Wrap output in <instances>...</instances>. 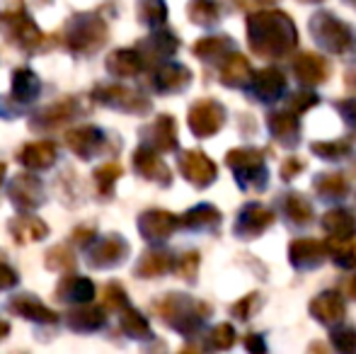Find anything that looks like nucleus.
I'll use <instances>...</instances> for the list:
<instances>
[{
  "label": "nucleus",
  "mask_w": 356,
  "mask_h": 354,
  "mask_svg": "<svg viewBox=\"0 0 356 354\" xmlns=\"http://www.w3.org/2000/svg\"><path fill=\"white\" fill-rule=\"evenodd\" d=\"M248 34L259 56H284L298 39L296 27L284 13H257L248 19Z\"/></svg>",
  "instance_id": "f257e3e1"
},
{
  "label": "nucleus",
  "mask_w": 356,
  "mask_h": 354,
  "mask_svg": "<svg viewBox=\"0 0 356 354\" xmlns=\"http://www.w3.org/2000/svg\"><path fill=\"white\" fill-rule=\"evenodd\" d=\"M0 34L22 51H39L44 34L24 10L22 0H0Z\"/></svg>",
  "instance_id": "f03ea898"
},
{
  "label": "nucleus",
  "mask_w": 356,
  "mask_h": 354,
  "mask_svg": "<svg viewBox=\"0 0 356 354\" xmlns=\"http://www.w3.org/2000/svg\"><path fill=\"white\" fill-rule=\"evenodd\" d=\"M63 39H66L68 51L78 54V56H88L107 44L109 27L97 13H75L66 22Z\"/></svg>",
  "instance_id": "7ed1b4c3"
},
{
  "label": "nucleus",
  "mask_w": 356,
  "mask_h": 354,
  "mask_svg": "<svg viewBox=\"0 0 356 354\" xmlns=\"http://www.w3.org/2000/svg\"><path fill=\"white\" fill-rule=\"evenodd\" d=\"M153 308L160 316V321L168 323L175 330L184 332V335L197 330L209 313L207 303L194 301V298L184 296V293H165L163 298H158L153 303Z\"/></svg>",
  "instance_id": "20e7f679"
},
{
  "label": "nucleus",
  "mask_w": 356,
  "mask_h": 354,
  "mask_svg": "<svg viewBox=\"0 0 356 354\" xmlns=\"http://www.w3.org/2000/svg\"><path fill=\"white\" fill-rule=\"evenodd\" d=\"M90 97L97 104H102V107H112L127 114H145L150 109V99L145 95L127 86H119V83H112V86L109 83H99V86L92 88Z\"/></svg>",
  "instance_id": "39448f33"
},
{
  "label": "nucleus",
  "mask_w": 356,
  "mask_h": 354,
  "mask_svg": "<svg viewBox=\"0 0 356 354\" xmlns=\"http://www.w3.org/2000/svg\"><path fill=\"white\" fill-rule=\"evenodd\" d=\"M310 32L320 42V47L330 49L334 54H347L354 49L356 34L347 27L344 22H339L337 17H332L330 13H318L310 22Z\"/></svg>",
  "instance_id": "423d86ee"
},
{
  "label": "nucleus",
  "mask_w": 356,
  "mask_h": 354,
  "mask_svg": "<svg viewBox=\"0 0 356 354\" xmlns=\"http://www.w3.org/2000/svg\"><path fill=\"white\" fill-rule=\"evenodd\" d=\"M228 166L233 168L243 189H264L267 184V168H264L262 153L254 148H235L225 156Z\"/></svg>",
  "instance_id": "0eeeda50"
},
{
  "label": "nucleus",
  "mask_w": 356,
  "mask_h": 354,
  "mask_svg": "<svg viewBox=\"0 0 356 354\" xmlns=\"http://www.w3.org/2000/svg\"><path fill=\"white\" fill-rule=\"evenodd\" d=\"M129 243L124 241L119 233H109V236L95 241L88 248V265L92 269H112L119 267L129 257Z\"/></svg>",
  "instance_id": "6e6552de"
},
{
  "label": "nucleus",
  "mask_w": 356,
  "mask_h": 354,
  "mask_svg": "<svg viewBox=\"0 0 356 354\" xmlns=\"http://www.w3.org/2000/svg\"><path fill=\"white\" fill-rule=\"evenodd\" d=\"M223 119H225V109L216 99H199L189 109V129L199 138L213 136L223 127Z\"/></svg>",
  "instance_id": "1a4fd4ad"
},
{
  "label": "nucleus",
  "mask_w": 356,
  "mask_h": 354,
  "mask_svg": "<svg viewBox=\"0 0 356 354\" xmlns=\"http://www.w3.org/2000/svg\"><path fill=\"white\" fill-rule=\"evenodd\" d=\"M80 114V102L75 97H63L58 102L49 104V107L39 109L37 114L29 122V129L32 131H51V129H58L61 124L71 122Z\"/></svg>",
  "instance_id": "9d476101"
},
{
  "label": "nucleus",
  "mask_w": 356,
  "mask_h": 354,
  "mask_svg": "<svg viewBox=\"0 0 356 354\" xmlns=\"http://www.w3.org/2000/svg\"><path fill=\"white\" fill-rule=\"evenodd\" d=\"M179 226H182V218L170 211H163V209H150V211H143L141 216H138V231H141V236L150 243L165 241V238L172 236Z\"/></svg>",
  "instance_id": "9b49d317"
},
{
  "label": "nucleus",
  "mask_w": 356,
  "mask_h": 354,
  "mask_svg": "<svg viewBox=\"0 0 356 354\" xmlns=\"http://www.w3.org/2000/svg\"><path fill=\"white\" fill-rule=\"evenodd\" d=\"M8 194H10V202L17 209H22V211H29V209H37L44 204V184L32 172L15 175V179L10 182Z\"/></svg>",
  "instance_id": "f8f14e48"
},
{
  "label": "nucleus",
  "mask_w": 356,
  "mask_h": 354,
  "mask_svg": "<svg viewBox=\"0 0 356 354\" xmlns=\"http://www.w3.org/2000/svg\"><path fill=\"white\" fill-rule=\"evenodd\" d=\"M66 143L78 158L92 161L95 156H99L104 151L107 136L97 127H75L66 134Z\"/></svg>",
  "instance_id": "ddd939ff"
},
{
  "label": "nucleus",
  "mask_w": 356,
  "mask_h": 354,
  "mask_svg": "<svg viewBox=\"0 0 356 354\" xmlns=\"http://www.w3.org/2000/svg\"><path fill=\"white\" fill-rule=\"evenodd\" d=\"M8 308L13 313H17L19 318H24V321L42 323V325H54V323H58V313L51 311L47 303L39 301L34 293H17V296L10 298Z\"/></svg>",
  "instance_id": "4468645a"
},
{
  "label": "nucleus",
  "mask_w": 356,
  "mask_h": 354,
  "mask_svg": "<svg viewBox=\"0 0 356 354\" xmlns=\"http://www.w3.org/2000/svg\"><path fill=\"white\" fill-rule=\"evenodd\" d=\"M179 172L197 187H209L218 170L202 151H184L179 153Z\"/></svg>",
  "instance_id": "2eb2a0df"
},
{
  "label": "nucleus",
  "mask_w": 356,
  "mask_h": 354,
  "mask_svg": "<svg viewBox=\"0 0 356 354\" xmlns=\"http://www.w3.org/2000/svg\"><path fill=\"white\" fill-rule=\"evenodd\" d=\"M145 146L155 148L158 153H170L177 148V127L170 114H160L150 127L143 129Z\"/></svg>",
  "instance_id": "dca6fc26"
},
{
  "label": "nucleus",
  "mask_w": 356,
  "mask_h": 354,
  "mask_svg": "<svg viewBox=\"0 0 356 354\" xmlns=\"http://www.w3.org/2000/svg\"><path fill=\"white\" fill-rule=\"evenodd\" d=\"M272 223H274V214L267 207H262V204H248L240 211L238 223H235V233L240 238H245V241H250V238L267 231Z\"/></svg>",
  "instance_id": "f3484780"
},
{
  "label": "nucleus",
  "mask_w": 356,
  "mask_h": 354,
  "mask_svg": "<svg viewBox=\"0 0 356 354\" xmlns=\"http://www.w3.org/2000/svg\"><path fill=\"white\" fill-rule=\"evenodd\" d=\"M134 170L145 179H153V182H160V184L172 182L170 168L158 158V151L145 146V143L141 148H136V153H134Z\"/></svg>",
  "instance_id": "a211bd4d"
},
{
  "label": "nucleus",
  "mask_w": 356,
  "mask_h": 354,
  "mask_svg": "<svg viewBox=\"0 0 356 354\" xmlns=\"http://www.w3.org/2000/svg\"><path fill=\"white\" fill-rule=\"evenodd\" d=\"M104 323H107L104 308L92 306V303H75V308L66 313V325L73 332H95L104 328Z\"/></svg>",
  "instance_id": "6ab92c4d"
},
{
  "label": "nucleus",
  "mask_w": 356,
  "mask_h": 354,
  "mask_svg": "<svg viewBox=\"0 0 356 354\" xmlns=\"http://www.w3.org/2000/svg\"><path fill=\"white\" fill-rule=\"evenodd\" d=\"M95 296V284L88 277L66 272V277L58 282L56 298L63 303H90Z\"/></svg>",
  "instance_id": "aec40b11"
},
{
  "label": "nucleus",
  "mask_w": 356,
  "mask_h": 354,
  "mask_svg": "<svg viewBox=\"0 0 356 354\" xmlns=\"http://www.w3.org/2000/svg\"><path fill=\"white\" fill-rule=\"evenodd\" d=\"M8 231L13 233L15 243L17 246H27V243H39L49 236V226L37 216H29V214H22V216L10 218Z\"/></svg>",
  "instance_id": "412c9836"
},
{
  "label": "nucleus",
  "mask_w": 356,
  "mask_h": 354,
  "mask_svg": "<svg viewBox=\"0 0 356 354\" xmlns=\"http://www.w3.org/2000/svg\"><path fill=\"white\" fill-rule=\"evenodd\" d=\"M56 143L54 141H32L27 146H22V151L17 153V161L29 170H47L56 161Z\"/></svg>",
  "instance_id": "4be33fe9"
},
{
  "label": "nucleus",
  "mask_w": 356,
  "mask_h": 354,
  "mask_svg": "<svg viewBox=\"0 0 356 354\" xmlns=\"http://www.w3.org/2000/svg\"><path fill=\"white\" fill-rule=\"evenodd\" d=\"M145 58L138 49H117L109 54L107 58V71L117 78H134L143 71Z\"/></svg>",
  "instance_id": "5701e85b"
},
{
  "label": "nucleus",
  "mask_w": 356,
  "mask_h": 354,
  "mask_svg": "<svg viewBox=\"0 0 356 354\" xmlns=\"http://www.w3.org/2000/svg\"><path fill=\"white\" fill-rule=\"evenodd\" d=\"M189 81L192 71L182 63H163L153 76V86L158 92H179L189 86Z\"/></svg>",
  "instance_id": "b1692460"
},
{
  "label": "nucleus",
  "mask_w": 356,
  "mask_h": 354,
  "mask_svg": "<svg viewBox=\"0 0 356 354\" xmlns=\"http://www.w3.org/2000/svg\"><path fill=\"white\" fill-rule=\"evenodd\" d=\"M179 42L177 37H175L172 32H168V29H160V32L150 34L148 39H143L141 47H138V51L143 54L145 63H155V61H163V58L172 56L175 51H177Z\"/></svg>",
  "instance_id": "393cba45"
},
{
  "label": "nucleus",
  "mask_w": 356,
  "mask_h": 354,
  "mask_svg": "<svg viewBox=\"0 0 356 354\" xmlns=\"http://www.w3.org/2000/svg\"><path fill=\"white\" fill-rule=\"evenodd\" d=\"M310 311H313V316L318 318L320 323H325V325H334V323H339L344 318V301L339 293L334 291H325L320 293L318 298H315L313 303H310Z\"/></svg>",
  "instance_id": "a878e982"
},
{
  "label": "nucleus",
  "mask_w": 356,
  "mask_h": 354,
  "mask_svg": "<svg viewBox=\"0 0 356 354\" xmlns=\"http://www.w3.org/2000/svg\"><path fill=\"white\" fill-rule=\"evenodd\" d=\"M325 257V246L313 238H300V241L291 243V262L300 269L318 267Z\"/></svg>",
  "instance_id": "bb28decb"
},
{
  "label": "nucleus",
  "mask_w": 356,
  "mask_h": 354,
  "mask_svg": "<svg viewBox=\"0 0 356 354\" xmlns=\"http://www.w3.org/2000/svg\"><path fill=\"white\" fill-rule=\"evenodd\" d=\"M293 73L303 86H318L327 78V63L315 54H300L293 63Z\"/></svg>",
  "instance_id": "cd10ccee"
},
{
  "label": "nucleus",
  "mask_w": 356,
  "mask_h": 354,
  "mask_svg": "<svg viewBox=\"0 0 356 354\" xmlns=\"http://www.w3.org/2000/svg\"><path fill=\"white\" fill-rule=\"evenodd\" d=\"M250 78H254V76H252V68H250L248 58L230 51L228 56L223 58V66H220V81L230 88H238V86H248Z\"/></svg>",
  "instance_id": "c85d7f7f"
},
{
  "label": "nucleus",
  "mask_w": 356,
  "mask_h": 354,
  "mask_svg": "<svg viewBox=\"0 0 356 354\" xmlns=\"http://www.w3.org/2000/svg\"><path fill=\"white\" fill-rule=\"evenodd\" d=\"M39 78L34 71H29V68H17V71H13V97L15 102L19 104H29L34 102V99L39 97Z\"/></svg>",
  "instance_id": "c756f323"
},
{
  "label": "nucleus",
  "mask_w": 356,
  "mask_h": 354,
  "mask_svg": "<svg viewBox=\"0 0 356 354\" xmlns=\"http://www.w3.org/2000/svg\"><path fill=\"white\" fill-rule=\"evenodd\" d=\"M286 81L277 68H264L254 76V95H257L262 102H274L279 95L284 92Z\"/></svg>",
  "instance_id": "7c9ffc66"
},
{
  "label": "nucleus",
  "mask_w": 356,
  "mask_h": 354,
  "mask_svg": "<svg viewBox=\"0 0 356 354\" xmlns=\"http://www.w3.org/2000/svg\"><path fill=\"white\" fill-rule=\"evenodd\" d=\"M182 226L192 228V231H216L220 226V211L211 204H199L184 214Z\"/></svg>",
  "instance_id": "2f4dec72"
},
{
  "label": "nucleus",
  "mask_w": 356,
  "mask_h": 354,
  "mask_svg": "<svg viewBox=\"0 0 356 354\" xmlns=\"http://www.w3.org/2000/svg\"><path fill=\"white\" fill-rule=\"evenodd\" d=\"M323 226L337 241H349L356 231V216L352 211H347V209H337V211H330L323 218Z\"/></svg>",
  "instance_id": "473e14b6"
},
{
  "label": "nucleus",
  "mask_w": 356,
  "mask_h": 354,
  "mask_svg": "<svg viewBox=\"0 0 356 354\" xmlns=\"http://www.w3.org/2000/svg\"><path fill=\"white\" fill-rule=\"evenodd\" d=\"M172 267H175V262H172V255H170V252L150 250V252H145L141 260H138L136 277H141V279H155V277H160V274L170 272Z\"/></svg>",
  "instance_id": "72a5a7b5"
},
{
  "label": "nucleus",
  "mask_w": 356,
  "mask_h": 354,
  "mask_svg": "<svg viewBox=\"0 0 356 354\" xmlns=\"http://www.w3.org/2000/svg\"><path fill=\"white\" fill-rule=\"evenodd\" d=\"M269 127H272V134L284 143V146H293L298 143V122L291 112H279L269 117Z\"/></svg>",
  "instance_id": "f704fd0d"
},
{
  "label": "nucleus",
  "mask_w": 356,
  "mask_h": 354,
  "mask_svg": "<svg viewBox=\"0 0 356 354\" xmlns=\"http://www.w3.org/2000/svg\"><path fill=\"white\" fill-rule=\"evenodd\" d=\"M119 325H122L124 335L134 337V340H148V337H153V330H150L148 321H145L136 308H124L122 318H119Z\"/></svg>",
  "instance_id": "c9c22d12"
},
{
  "label": "nucleus",
  "mask_w": 356,
  "mask_h": 354,
  "mask_svg": "<svg viewBox=\"0 0 356 354\" xmlns=\"http://www.w3.org/2000/svg\"><path fill=\"white\" fill-rule=\"evenodd\" d=\"M187 15L194 24H199V27H211V24L218 22V17H220L218 3H216V0H189Z\"/></svg>",
  "instance_id": "e433bc0d"
},
{
  "label": "nucleus",
  "mask_w": 356,
  "mask_h": 354,
  "mask_svg": "<svg viewBox=\"0 0 356 354\" xmlns=\"http://www.w3.org/2000/svg\"><path fill=\"white\" fill-rule=\"evenodd\" d=\"M194 54L204 61H220L230 54V39L228 37H209V39H202L197 42L194 47Z\"/></svg>",
  "instance_id": "4c0bfd02"
},
{
  "label": "nucleus",
  "mask_w": 356,
  "mask_h": 354,
  "mask_svg": "<svg viewBox=\"0 0 356 354\" xmlns=\"http://www.w3.org/2000/svg\"><path fill=\"white\" fill-rule=\"evenodd\" d=\"M122 166L119 163H104V166H99L97 170H95V187H97V194L99 197H109V194L114 192V182H117L119 177H122Z\"/></svg>",
  "instance_id": "58836bf2"
},
{
  "label": "nucleus",
  "mask_w": 356,
  "mask_h": 354,
  "mask_svg": "<svg viewBox=\"0 0 356 354\" xmlns=\"http://www.w3.org/2000/svg\"><path fill=\"white\" fill-rule=\"evenodd\" d=\"M44 265H47L49 272H73L75 255L68 246H56V248H51V250H47Z\"/></svg>",
  "instance_id": "ea45409f"
},
{
  "label": "nucleus",
  "mask_w": 356,
  "mask_h": 354,
  "mask_svg": "<svg viewBox=\"0 0 356 354\" xmlns=\"http://www.w3.org/2000/svg\"><path fill=\"white\" fill-rule=\"evenodd\" d=\"M138 19L148 27H158L168 19V5L165 0H138Z\"/></svg>",
  "instance_id": "a19ab883"
},
{
  "label": "nucleus",
  "mask_w": 356,
  "mask_h": 354,
  "mask_svg": "<svg viewBox=\"0 0 356 354\" xmlns=\"http://www.w3.org/2000/svg\"><path fill=\"white\" fill-rule=\"evenodd\" d=\"M315 192L320 194L323 199H339L347 194V179L342 175H320L315 179Z\"/></svg>",
  "instance_id": "79ce46f5"
},
{
  "label": "nucleus",
  "mask_w": 356,
  "mask_h": 354,
  "mask_svg": "<svg viewBox=\"0 0 356 354\" xmlns=\"http://www.w3.org/2000/svg\"><path fill=\"white\" fill-rule=\"evenodd\" d=\"M284 211H286V216L296 223H308L310 218H313V207H310L300 194H286Z\"/></svg>",
  "instance_id": "37998d69"
},
{
  "label": "nucleus",
  "mask_w": 356,
  "mask_h": 354,
  "mask_svg": "<svg viewBox=\"0 0 356 354\" xmlns=\"http://www.w3.org/2000/svg\"><path fill=\"white\" fill-rule=\"evenodd\" d=\"M102 306L112 313H119L124 308H129V298H127V291H124L122 284L117 282H107L102 289Z\"/></svg>",
  "instance_id": "c03bdc74"
},
{
  "label": "nucleus",
  "mask_w": 356,
  "mask_h": 354,
  "mask_svg": "<svg viewBox=\"0 0 356 354\" xmlns=\"http://www.w3.org/2000/svg\"><path fill=\"white\" fill-rule=\"evenodd\" d=\"M349 143L344 141H327V143H313V153H318L325 161H339V158L349 156Z\"/></svg>",
  "instance_id": "a18cd8bd"
},
{
  "label": "nucleus",
  "mask_w": 356,
  "mask_h": 354,
  "mask_svg": "<svg viewBox=\"0 0 356 354\" xmlns=\"http://www.w3.org/2000/svg\"><path fill=\"white\" fill-rule=\"evenodd\" d=\"M175 272L182 279H187V282H194V277H197V272H199V252H194V250L184 252L177 260V265H175Z\"/></svg>",
  "instance_id": "49530a36"
},
{
  "label": "nucleus",
  "mask_w": 356,
  "mask_h": 354,
  "mask_svg": "<svg viewBox=\"0 0 356 354\" xmlns=\"http://www.w3.org/2000/svg\"><path fill=\"white\" fill-rule=\"evenodd\" d=\"M209 342H211L213 350H228V347H233V342H235V330L228 325V323H223V325L213 328L211 335H209Z\"/></svg>",
  "instance_id": "de8ad7c7"
},
{
  "label": "nucleus",
  "mask_w": 356,
  "mask_h": 354,
  "mask_svg": "<svg viewBox=\"0 0 356 354\" xmlns=\"http://www.w3.org/2000/svg\"><path fill=\"white\" fill-rule=\"evenodd\" d=\"M315 102H318V97H315L313 92H298L291 97V112L300 114V112H305V109L313 107Z\"/></svg>",
  "instance_id": "09e8293b"
},
{
  "label": "nucleus",
  "mask_w": 356,
  "mask_h": 354,
  "mask_svg": "<svg viewBox=\"0 0 356 354\" xmlns=\"http://www.w3.org/2000/svg\"><path fill=\"white\" fill-rule=\"evenodd\" d=\"M71 243L78 248H88L90 243H95V226H80L71 233Z\"/></svg>",
  "instance_id": "8fccbe9b"
},
{
  "label": "nucleus",
  "mask_w": 356,
  "mask_h": 354,
  "mask_svg": "<svg viewBox=\"0 0 356 354\" xmlns=\"http://www.w3.org/2000/svg\"><path fill=\"white\" fill-rule=\"evenodd\" d=\"M332 342H334V347L337 350H354V345H356V332L352 330V328H347V330H337L332 335Z\"/></svg>",
  "instance_id": "3c124183"
},
{
  "label": "nucleus",
  "mask_w": 356,
  "mask_h": 354,
  "mask_svg": "<svg viewBox=\"0 0 356 354\" xmlns=\"http://www.w3.org/2000/svg\"><path fill=\"white\" fill-rule=\"evenodd\" d=\"M17 282H19L17 272H15V269L10 267V265H5V262H0V291L17 287Z\"/></svg>",
  "instance_id": "603ef678"
},
{
  "label": "nucleus",
  "mask_w": 356,
  "mask_h": 354,
  "mask_svg": "<svg viewBox=\"0 0 356 354\" xmlns=\"http://www.w3.org/2000/svg\"><path fill=\"white\" fill-rule=\"evenodd\" d=\"M303 168H305L303 161H298V158H289V161H284V166H282V177L291 179L293 175H298Z\"/></svg>",
  "instance_id": "864d4df0"
},
{
  "label": "nucleus",
  "mask_w": 356,
  "mask_h": 354,
  "mask_svg": "<svg viewBox=\"0 0 356 354\" xmlns=\"http://www.w3.org/2000/svg\"><path fill=\"white\" fill-rule=\"evenodd\" d=\"M339 112L344 114V119H347L349 124H356V99H344V102H339Z\"/></svg>",
  "instance_id": "5fc2aeb1"
},
{
  "label": "nucleus",
  "mask_w": 356,
  "mask_h": 354,
  "mask_svg": "<svg viewBox=\"0 0 356 354\" xmlns=\"http://www.w3.org/2000/svg\"><path fill=\"white\" fill-rule=\"evenodd\" d=\"M245 345H248L250 350H264L262 340H259V337H254V335H250L248 340H245Z\"/></svg>",
  "instance_id": "6e6d98bb"
},
{
  "label": "nucleus",
  "mask_w": 356,
  "mask_h": 354,
  "mask_svg": "<svg viewBox=\"0 0 356 354\" xmlns=\"http://www.w3.org/2000/svg\"><path fill=\"white\" fill-rule=\"evenodd\" d=\"M8 335H10V323L0 321V340H5Z\"/></svg>",
  "instance_id": "4d7b16f0"
},
{
  "label": "nucleus",
  "mask_w": 356,
  "mask_h": 354,
  "mask_svg": "<svg viewBox=\"0 0 356 354\" xmlns=\"http://www.w3.org/2000/svg\"><path fill=\"white\" fill-rule=\"evenodd\" d=\"M349 293H352V296L356 298V277L352 279V282H349Z\"/></svg>",
  "instance_id": "13d9d810"
},
{
  "label": "nucleus",
  "mask_w": 356,
  "mask_h": 354,
  "mask_svg": "<svg viewBox=\"0 0 356 354\" xmlns=\"http://www.w3.org/2000/svg\"><path fill=\"white\" fill-rule=\"evenodd\" d=\"M5 172H8V166H5V163H0V184H3V179H5Z\"/></svg>",
  "instance_id": "bf43d9fd"
},
{
  "label": "nucleus",
  "mask_w": 356,
  "mask_h": 354,
  "mask_svg": "<svg viewBox=\"0 0 356 354\" xmlns=\"http://www.w3.org/2000/svg\"><path fill=\"white\" fill-rule=\"evenodd\" d=\"M259 5H272V3H277V0H257Z\"/></svg>",
  "instance_id": "052dcab7"
},
{
  "label": "nucleus",
  "mask_w": 356,
  "mask_h": 354,
  "mask_svg": "<svg viewBox=\"0 0 356 354\" xmlns=\"http://www.w3.org/2000/svg\"><path fill=\"white\" fill-rule=\"evenodd\" d=\"M349 81H354L352 86H356V73H354V76H349Z\"/></svg>",
  "instance_id": "680f3d73"
},
{
  "label": "nucleus",
  "mask_w": 356,
  "mask_h": 354,
  "mask_svg": "<svg viewBox=\"0 0 356 354\" xmlns=\"http://www.w3.org/2000/svg\"><path fill=\"white\" fill-rule=\"evenodd\" d=\"M349 3H354V5H356V0H349Z\"/></svg>",
  "instance_id": "e2e57ef3"
}]
</instances>
